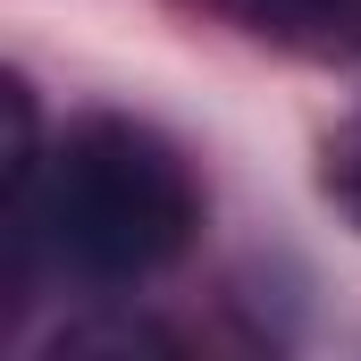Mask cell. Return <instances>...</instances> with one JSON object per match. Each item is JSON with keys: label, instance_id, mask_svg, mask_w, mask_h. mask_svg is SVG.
Segmentation results:
<instances>
[{"label": "cell", "instance_id": "cell-1", "mask_svg": "<svg viewBox=\"0 0 361 361\" xmlns=\"http://www.w3.org/2000/svg\"><path fill=\"white\" fill-rule=\"evenodd\" d=\"M202 227V185L152 126L85 118L34 185V235L92 286H135L169 269Z\"/></svg>", "mask_w": 361, "mask_h": 361}, {"label": "cell", "instance_id": "cell-2", "mask_svg": "<svg viewBox=\"0 0 361 361\" xmlns=\"http://www.w3.org/2000/svg\"><path fill=\"white\" fill-rule=\"evenodd\" d=\"M328 193L361 219V126L345 135V143H328Z\"/></svg>", "mask_w": 361, "mask_h": 361}, {"label": "cell", "instance_id": "cell-3", "mask_svg": "<svg viewBox=\"0 0 361 361\" xmlns=\"http://www.w3.org/2000/svg\"><path fill=\"white\" fill-rule=\"evenodd\" d=\"M261 25H319V17H345L353 0H244Z\"/></svg>", "mask_w": 361, "mask_h": 361}]
</instances>
